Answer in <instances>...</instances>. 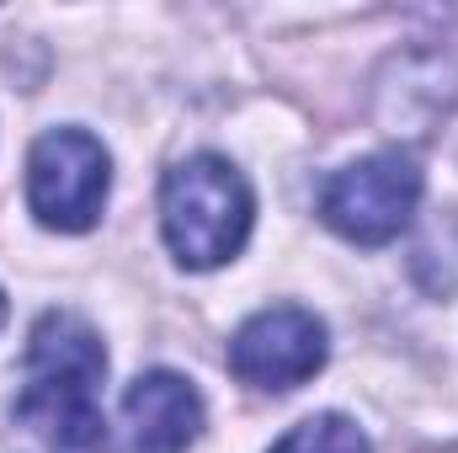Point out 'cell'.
<instances>
[{"label":"cell","instance_id":"obj_1","mask_svg":"<svg viewBox=\"0 0 458 453\" xmlns=\"http://www.w3.org/2000/svg\"><path fill=\"white\" fill-rule=\"evenodd\" d=\"M102 373L107 346L75 310H43L27 337V384L11 406V453H102Z\"/></svg>","mask_w":458,"mask_h":453},{"label":"cell","instance_id":"obj_2","mask_svg":"<svg viewBox=\"0 0 458 453\" xmlns=\"http://www.w3.org/2000/svg\"><path fill=\"white\" fill-rule=\"evenodd\" d=\"M256 219L250 182L225 155H187L160 182V229L182 267L208 272L245 251Z\"/></svg>","mask_w":458,"mask_h":453},{"label":"cell","instance_id":"obj_5","mask_svg":"<svg viewBox=\"0 0 458 453\" xmlns=\"http://www.w3.org/2000/svg\"><path fill=\"white\" fill-rule=\"evenodd\" d=\"M326 368V321L299 304L256 310L229 337V373L250 389L288 395Z\"/></svg>","mask_w":458,"mask_h":453},{"label":"cell","instance_id":"obj_4","mask_svg":"<svg viewBox=\"0 0 458 453\" xmlns=\"http://www.w3.org/2000/svg\"><path fill=\"white\" fill-rule=\"evenodd\" d=\"M421 203V166L400 150H378L342 166L320 187V219L352 245H389Z\"/></svg>","mask_w":458,"mask_h":453},{"label":"cell","instance_id":"obj_6","mask_svg":"<svg viewBox=\"0 0 458 453\" xmlns=\"http://www.w3.org/2000/svg\"><path fill=\"white\" fill-rule=\"evenodd\" d=\"M203 432V395L171 368H149L123 389V453H187Z\"/></svg>","mask_w":458,"mask_h":453},{"label":"cell","instance_id":"obj_7","mask_svg":"<svg viewBox=\"0 0 458 453\" xmlns=\"http://www.w3.org/2000/svg\"><path fill=\"white\" fill-rule=\"evenodd\" d=\"M272 453H373V449H368V438H362L357 422L326 411V416H310V422L288 427V432L272 443Z\"/></svg>","mask_w":458,"mask_h":453},{"label":"cell","instance_id":"obj_3","mask_svg":"<svg viewBox=\"0 0 458 453\" xmlns=\"http://www.w3.org/2000/svg\"><path fill=\"white\" fill-rule=\"evenodd\" d=\"M113 187V155L86 128H48L27 155V209L43 229L81 235L102 219Z\"/></svg>","mask_w":458,"mask_h":453},{"label":"cell","instance_id":"obj_8","mask_svg":"<svg viewBox=\"0 0 458 453\" xmlns=\"http://www.w3.org/2000/svg\"><path fill=\"white\" fill-rule=\"evenodd\" d=\"M0 326H5V294H0Z\"/></svg>","mask_w":458,"mask_h":453}]
</instances>
